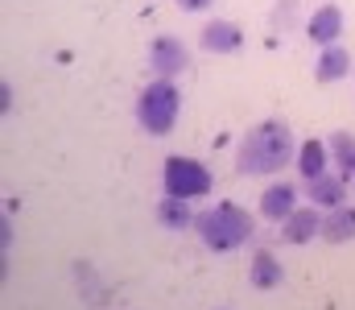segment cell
Masks as SVG:
<instances>
[{
    "label": "cell",
    "mask_w": 355,
    "mask_h": 310,
    "mask_svg": "<svg viewBox=\"0 0 355 310\" xmlns=\"http://www.w3.org/2000/svg\"><path fill=\"white\" fill-rule=\"evenodd\" d=\"M289 162H297V141H293V128L285 120H261L240 137V149H236L240 174L261 178V174L285 170Z\"/></svg>",
    "instance_id": "cell-1"
},
{
    "label": "cell",
    "mask_w": 355,
    "mask_h": 310,
    "mask_svg": "<svg viewBox=\"0 0 355 310\" xmlns=\"http://www.w3.org/2000/svg\"><path fill=\"white\" fill-rule=\"evenodd\" d=\"M194 232H198V240H202L211 252H232V248L248 244V236H252V219H248L244 207L215 203L211 211H202V215L194 219Z\"/></svg>",
    "instance_id": "cell-2"
},
{
    "label": "cell",
    "mask_w": 355,
    "mask_h": 310,
    "mask_svg": "<svg viewBox=\"0 0 355 310\" xmlns=\"http://www.w3.org/2000/svg\"><path fill=\"white\" fill-rule=\"evenodd\" d=\"M178 112H182V92L174 87V79H157L137 96V120L149 137H166L174 128Z\"/></svg>",
    "instance_id": "cell-3"
},
{
    "label": "cell",
    "mask_w": 355,
    "mask_h": 310,
    "mask_svg": "<svg viewBox=\"0 0 355 310\" xmlns=\"http://www.w3.org/2000/svg\"><path fill=\"white\" fill-rule=\"evenodd\" d=\"M162 187L166 195H178V199H202L211 191V170L194 157H166V170H162Z\"/></svg>",
    "instance_id": "cell-4"
},
{
    "label": "cell",
    "mask_w": 355,
    "mask_h": 310,
    "mask_svg": "<svg viewBox=\"0 0 355 310\" xmlns=\"http://www.w3.org/2000/svg\"><path fill=\"white\" fill-rule=\"evenodd\" d=\"M190 67V54H186V46H182V37H157L153 46H149V71L157 75V79H174Z\"/></svg>",
    "instance_id": "cell-5"
},
{
    "label": "cell",
    "mask_w": 355,
    "mask_h": 310,
    "mask_svg": "<svg viewBox=\"0 0 355 310\" xmlns=\"http://www.w3.org/2000/svg\"><path fill=\"white\" fill-rule=\"evenodd\" d=\"M343 8L339 4H322V8H314L310 17H306V33H310V42L314 46H335L339 37H343Z\"/></svg>",
    "instance_id": "cell-6"
},
{
    "label": "cell",
    "mask_w": 355,
    "mask_h": 310,
    "mask_svg": "<svg viewBox=\"0 0 355 310\" xmlns=\"http://www.w3.org/2000/svg\"><path fill=\"white\" fill-rule=\"evenodd\" d=\"M314 236H322V211L314 203L297 207V211L281 223V240H285V244H310Z\"/></svg>",
    "instance_id": "cell-7"
},
{
    "label": "cell",
    "mask_w": 355,
    "mask_h": 310,
    "mask_svg": "<svg viewBox=\"0 0 355 310\" xmlns=\"http://www.w3.org/2000/svg\"><path fill=\"white\" fill-rule=\"evenodd\" d=\"M198 42H202L207 54H236V50L244 46V33H240V25H232V21H207L202 33H198Z\"/></svg>",
    "instance_id": "cell-8"
},
{
    "label": "cell",
    "mask_w": 355,
    "mask_h": 310,
    "mask_svg": "<svg viewBox=\"0 0 355 310\" xmlns=\"http://www.w3.org/2000/svg\"><path fill=\"white\" fill-rule=\"evenodd\" d=\"M293 211H297V187H289V182H272V187H265V195H261V215H265V219L285 223Z\"/></svg>",
    "instance_id": "cell-9"
},
{
    "label": "cell",
    "mask_w": 355,
    "mask_h": 310,
    "mask_svg": "<svg viewBox=\"0 0 355 310\" xmlns=\"http://www.w3.org/2000/svg\"><path fill=\"white\" fill-rule=\"evenodd\" d=\"M306 195H310V203L314 207H339L347 203V178L343 174H318V178H310L306 182Z\"/></svg>",
    "instance_id": "cell-10"
},
{
    "label": "cell",
    "mask_w": 355,
    "mask_h": 310,
    "mask_svg": "<svg viewBox=\"0 0 355 310\" xmlns=\"http://www.w3.org/2000/svg\"><path fill=\"white\" fill-rule=\"evenodd\" d=\"M347 71H352V54L339 42L335 46H322V54L314 62V79L318 83H339V79H347Z\"/></svg>",
    "instance_id": "cell-11"
},
{
    "label": "cell",
    "mask_w": 355,
    "mask_h": 310,
    "mask_svg": "<svg viewBox=\"0 0 355 310\" xmlns=\"http://www.w3.org/2000/svg\"><path fill=\"white\" fill-rule=\"evenodd\" d=\"M322 240L327 244H347V240H355V207L339 203L322 215Z\"/></svg>",
    "instance_id": "cell-12"
},
{
    "label": "cell",
    "mask_w": 355,
    "mask_h": 310,
    "mask_svg": "<svg viewBox=\"0 0 355 310\" xmlns=\"http://www.w3.org/2000/svg\"><path fill=\"white\" fill-rule=\"evenodd\" d=\"M248 282H252L257 290H277V286L285 282V269H281V261H277L268 248H261V252L252 257V265H248Z\"/></svg>",
    "instance_id": "cell-13"
},
{
    "label": "cell",
    "mask_w": 355,
    "mask_h": 310,
    "mask_svg": "<svg viewBox=\"0 0 355 310\" xmlns=\"http://www.w3.org/2000/svg\"><path fill=\"white\" fill-rule=\"evenodd\" d=\"M327 162H331V145L327 141H306V145H297V170H302V178L310 182V178H318V174H327Z\"/></svg>",
    "instance_id": "cell-14"
},
{
    "label": "cell",
    "mask_w": 355,
    "mask_h": 310,
    "mask_svg": "<svg viewBox=\"0 0 355 310\" xmlns=\"http://www.w3.org/2000/svg\"><path fill=\"white\" fill-rule=\"evenodd\" d=\"M157 219H162V227H170V232H186V227H194V211H190V199H178V195H166L162 203H157Z\"/></svg>",
    "instance_id": "cell-15"
},
{
    "label": "cell",
    "mask_w": 355,
    "mask_h": 310,
    "mask_svg": "<svg viewBox=\"0 0 355 310\" xmlns=\"http://www.w3.org/2000/svg\"><path fill=\"white\" fill-rule=\"evenodd\" d=\"M327 145H331V157H335L339 174H343V178H355V132L339 128V132H331Z\"/></svg>",
    "instance_id": "cell-16"
},
{
    "label": "cell",
    "mask_w": 355,
    "mask_h": 310,
    "mask_svg": "<svg viewBox=\"0 0 355 310\" xmlns=\"http://www.w3.org/2000/svg\"><path fill=\"white\" fill-rule=\"evenodd\" d=\"M215 0H178V8L182 12H202V8H211Z\"/></svg>",
    "instance_id": "cell-17"
},
{
    "label": "cell",
    "mask_w": 355,
    "mask_h": 310,
    "mask_svg": "<svg viewBox=\"0 0 355 310\" xmlns=\"http://www.w3.org/2000/svg\"><path fill=\"white\" fill-rule=\"evenodd\" d=\"M352 191H355V178H352Z\"/></svg>",
    "instance_id": "cell-18"
}]
</instances>
